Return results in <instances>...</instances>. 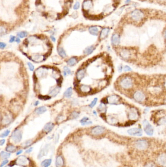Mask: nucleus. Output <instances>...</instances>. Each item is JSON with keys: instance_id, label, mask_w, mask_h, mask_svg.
Listing matches in <instances>:
<instances>
[{"instance_id": "1", "label": "nucleus", "mask_w": 166, "mask_h": 167, "mask_svg": "<svg viewBox=\"0 0 166 167\" xmlns=\"http://www.w3.org/2000/svg\"><path fill=\"white\" fill-rule=\"evenodd\" d=\"M143 128L146 133L149 136H151L153 134L154 130L151 125L147 120H144L143 122Z\"/></svg>"}, {"instance_id": "2", "label": "nucleus", "mask_w": 166, "mask_h": 167, "mask_svg": "<svg viewBox=\"0 0 166 167\" xmlns=\"http://www.w3.org/2000/svg\"><path fill=\"white\" fill-rule=\"evenodd\" d=\"M22 136L23 135L22 132L20 130L17 129L13 132L11 135V138L15 143H19L22 140Z\"/></svg>"}, {"instance_id": "3", "label": "nucleus", "mask_w": 166, "mask_h": 167, "mask_svg": "<svg viewBox=\"0 0 166 167\" xmlns=\"http://www.w3.org/2000/svg\"><path fill=\"white\" fill-rule=\"evenodd\" d=\"M131 18L133 20L135 21H138L143 18L144 16V14L141 11L136 9L131 12Z\"/></svg>"}, {"instance_id": "4", "label": "nucleus", "mask_w": 166, "mask_h": 167, "mask_svg": "<svg viewBox=\"0 0 166 167\" xmlns=\"http://www.w3.org/2000/svg\"><path fill=\"white\" fill-rule=\"evenodd\" d=\"M135 146L138 149L144 150L148 148V143L147 141L145 140H139L136 142Z\"/></svg>"}, {"instance_id": "5", "label": "nucleus", "mask_w": 166, "mask_h": 167, "mask_svg": "<svg viewBox=\"0 0 166 167\" xmlns=\"http://www.w3.org/2000/svg\"><path fill=\"white\" fill-rule=\"evenodd\" d=\"M121 86L124 88H131L132 85V82L130 78L126 77L121 82Z\"/></svg>"}, {"instance_id": "6", "label": "nucleus", "mask_w": 166, "mask_h": 167, "mask_svg": "<svg viewBox=\"0 0 166 167\" xmlns=\"http://www.w3.org/2000/svg\"><path fill=\"white\" fill-rule=\"evenodd\" d=\"M128 133L132 136H141L142 135V131L139 128H132L128 131Z\"/></svg>"}, {"instance_id": "7", "label": "nucleus", "mask_w": 166, "mask_h": 167, "mask_svg": "<svg viewBox=\"0 0 166 167\" xmlns=\"http://www.w3.org/2000/svg\"><path fill=\"white\" fill-rule=\"evenodd\" d=\"M16 163L21 166H26L28 163V159L24 156H20L17 159Z\"/></svg>"}, {"instance_id": "8", "label": "nucleus", "mask_w": 166, "mask_h": 167, "mask_svg": "<svg viewBox=\"0 0 166 167\" xmlns=\"http://www.w3.org/2000/svg\"><path fill=\"white\" fill-rule=\"evenodd\" d=\"M104 128L101 126H97L94 128L92 130V133L94 135H100L104 132Z\"/></svg>"}, {"instance_id": "9", "label": "nucleus", "mask_w": 166, "mask_h": 167, "mask_svg": "<svg viewBox=\"0 0 166 167\" xmlns=\"http://www.w3.org/2000/svg\"><path fill=\"white\" fill-rule=\"evenodd\" d=\"M145 97L144 94L140 91H136L134 94V98L137 102H142L145 99Z\"/></svg>"}, {"instance_id": "10", "label": "nucleus", "mask_w": 166, "mask_h": 167, "mask_svg": "<svg viewBox=\"0 0 166 167\" xmlns=\"http://www.w3.org/2000/svg\"><path fill=\"white\" fill-rule=\"evenodd\" d=\"M118 97L115 95H113L109 97L108 98V99L107 100V103H109L110 104H115L117 103L118 101Z\"/></svg>"}, {"instance_id": "11", "label": "nucleus", "mask_w": 166, "mask_h": 167, "mask_svg": "<svg viewBox=\"0 0 166 167\" xmlns=\"http://www.w3.org/2000/svg\"><path fill=\"white\" fill-rule=\"evenodd\" d=\"M54 127V125L52 123H47L44 127V131L46 132H51Z\"/></svg>"}, {"instance_id": "12", "label": "nucleus", "mask_w": 166, "mask_h": 167, "mask_svg": "<svg viewBox=\"0 0 166 167\" xmlns=\"http://www.w3.org/2000/svg\"><path fill=\"white\" fill-rule=\"evenodd\" d=\"M89 31L91 34L97 36L98 34L99 30L98 28L96 26H91L89 28Z\"/></svg>"}, {"instance_id": "13", "label": "nucleus", "mask_w": 166, "mask_h": 167, "mask_svg": "<svg viewBox=\"0 0 166 167\" xmlns=\"http://www.w3.org/2000/svg\"><path fill=\"white\" fill-rule=\"evenodd\" d=\"M112 43L114 45H118L120 43V37L117 34H114L112 37Z\"/></svg>"}, {"instance_id": "14", "label": "nucleus", "mask_w": 166, "mask_h": 167, "mask_svg": "<svg viewBox=\"0 0 166 167\" xmlns=\"http://www.w3.org/2000/svg\"><path fill=\"white\" fill-rule=\"evenodd\" d=\"M158 161L160 164H161L163 166H165L166 165V154L164 153V154H162L161 155H160L158 159Z\"/></svg>"}, {"instance_id": "15", "label": "nucleus", "mask_w": 166, "mask_h": 167, "mask_svg": "<svg viewBox=\"0 0 166 167\" xmlns=\"http://www.w3.org/2000/svg\"><path fill=\"white\" fill-rule=\"evenodd\" d=\"M92 1L91 0H85L83 4V7L85 10H88L91 8Z\"/></svg>"}, {"instance_id": "16", "label": "nucleus", "mask_w": 166, "mask_h": 167, "mask_svg": "<svg viewBox=\"0 0 166 167\" xmlns=\"http://www.w3.org/2000/svg\"><path fill=\"white\" fill-rule=\"evenodd\" d=\"M63 160L61 156L57 157L56 160V166L57 167H62L63 165Z\"/></svg>"}, {"instance_id": "17", "label": "nucleus", "mask_w": 166, "mask_h": 167, "mask_svg": "<svg viewBox=\"0 0 166 167\" xmlns=\"http://www.w3.org/2000/svg\"><path fill=\"white\" fill-rule=\"evenodd\" d=\"M46 111L47 109L45 106H41L35 109V113L37 114H44Z\"/></svg>"}, {"instance_id": "18", "label": "nucleus", "mask_w": 166, "mask_h": 167, "mask_svg": "<svg viewBox=\"0 0 166 167\" xmlns=\"http://www.w3.org/2000/svg\"><path fill=\"white\" fill-rule=\"evenodd\" d=\"M85 75V71L83 70H80L77 73V79L80 81L83 79Z\"/></svg>"}, {"instance_id": "19", "label": "nucleus", "mask_w": 166, "mask_h": 167, "mask_svg": "<svg viewBox=\"0 0 166 167\" xmlns=\"http://www.w3.org/2000/svg\"><path fill=\"white\" fill-rule=\"evenodd\" d=\"M109 32V29L107 28H105L103 29L101 32L100 38L101 39H104L107 37V36L108 35V33Z\"/></svg>"}, {"instance_id": "20", "label": "nucleus", "mask_w": 166, "mask_h": 167, "mask_svg": "<svg viewBox=\"0 0 166 167\" xmlns=\"http://www.w3.org/2000/svg\"><path fill=\"white\" fill-rule=\"evenodd\" d=\"M52 163V160L51 159H45L42 162V166L43 167H48L50 166Z\"/></svg>"}, {"instance_id": "21", "label": "nucleus", "mask_w": 166, "mask_h": 167, "mask_svg": "<svg viewBox=\"0 0 166 167\" xmlns=\"http://www.w3.org/2000/svg\"><path fill=\"white\" fill-rule=\"evenodd\" d=\"M94 49H95L94 46L93 45H91V46H90L86 47L85 49L84 52L86 55H89L93 52Z\"/></svg>"}, {"instance_id": "22", "label": "nucleus", "mask_w": 166, "mask_h": 167, "mask_svg": "<svg viewBox=\"0 0 166 167\" xmlns=\"http://www.w3.org/2000/svg\"><path fill=\"white\" fill-rule=\"evenodd\" d=\"M73 93V89L72 88H68L64 93V96L66 98H70L72 96Z\"/></svg>"}, {"instance_id": "23", "label": "nucleus", "mask_w": 166, "mask_h": 167, "mask_svg": "<svg viewBox=\"0 0 166 167\" xmlns=\"http://www.w3.org/2000/svg\"><path fill=\"white\" fill-rule=\"evenodd\" d=\"M47 152V148H45L43 149H41L39 153L38 157L39 159L42 158L44 155L46 154Z\"/></svg>"}, {"instance_id": "24", "label": "nucleus", "mask_w": 166, "mask_h": 167, "mask_svg": "<svg viewBox=\"0 0 166 167\" xmlns=\"http://www.w3.org/2000/svg\"><path fill=\"white\" fill-rule=\"evenodd\" d=\"M10 153L9 152H6V151H2L0 153V156L3 159H8L10 157Z\"/></svg>"}, {"instance_id": "25", "label": "nucleus", "mask_w": 166, "mask_h": 167, "mask_svg": "<svg viewBox=\"0 0 166 167\" xmlns=\"http://www.w3.org/2000/svg\"><path fill=\"white\" fill-rule=\"evenodd\" d=\"M129 116L130 119H131V120L135 119L138 117V115H137L136 112H135L134 110H131L129 115Z\"/></svg>"}, {"instance_id": "26", "label": "nucleus", "mask_w": 166, "mask_h": 167, "mask_svg": "<svg viewBox=\"0 0 166 167\" xmlns=\"http://www.w3.org/2000/svg\"><path fill=\"white\" fill-rule=\"evenodd\" d=\"M77 62V60L75 57H72L67 61V64L70 66H74Z\"/></svg>"}, {"instance_id": "27", "label": "nucleus", "mask_w": 166, "mask_h": 167, "mask_svg": "<svg viewBox=\"0 0 166 167\" xmlns=\"http://www.w3.org/2000/svg\"><path fill=\"white\" fill-rule=\"evenodd\" d=\"M17 148L13 145L9 146L6 148V150L8 152H14L16 151Z\"/></svg>"}, {"instance_id": "28", "label": "nucleus", "mask_w": 166, "mask_h": 167, "mask_svg": "<svg viewBox=\"0 0 166 167\" xmlns=\"http://www.w3.org/2000/svg\"><path fill=\"white\" fill-rule=\"evenodd\" d=\"M60 91V88H54L52 89L50 92V95L51 96H55L56 95H57Z\"/></svg>"}, {"instance_id": "29", "label": "nucleus", "mask_w": 166, "mask_h": 167, "mask_svg": "<svg viewBox=\"0 0 166 167\" xmlns=\"http://www.w3.org/2000/svg\"><path fill=\"white\" fill-rule=\"evenodd\" d=\"M58 52L62 58H65L66 56V54L65 50L61 47H60L58 49Z\"/></svg>"}, {"instance_id": "30", "label": "nucleus", "mask_w": 166, "mask_h": 167, "mask_svg": "<svg viewBox=\"0 0 166 167\" xmlns=\"http://www.w3.org/2000/svg\"><path fill=\"white\" fill-rule=\"evenodd\" d=\"M80 90L82 92H85V93H87V92H89V91H90L91 90V88H90L89 87H88L86 85H83L80 88Z\"/></svg>"}, {"instance_id": "31", "label": "nucleus", "mask_w": 166, "mask_h": 167, "mask_svg": "<svg viewBox=\"0 0 166 167\" xmlns=\"http://www.w3.org/2000/svg\"><path fill=\"white\" fill-rule=\"evenodd\" d=\"M27 35H28V33L26 31H21L18 33V37L21 38H24L25 37H26Z\"/></svg>"}, {"instance_id": "32", "label": "nucleus", "mask_w": 166, "mask_h": 167, "mask_svg": "<svg viewBox=\"0 0 166 167\" xmlns=\"http://www.w3.org/2000/svg\"><path fill=\"white\" fill-rule=\"evenodd\" d=\"M10 132V131L9 130H6L5 132H3L1 135H0V137L1 138H5L7 137L9 133Z\"/></svg>"}, {"instance_id": "33", "label": "nucleus", "mask_w": 166, "mask_h": 167, "mask_svg": "<svg viewBox=\"0 0 166 167\" xmlns=\"http://www.w3.org/2000/svg\"><path fill=\"white\" fill-rule=\"evenodd\" d=\"M63 73H64V76H66L67 74H71V71L68 67H65L64 68Z\"/></svg>"}, {"instance_id": "34", "label": "nucleus", "mask_w": 166, "mask_h": 167, "mask_svg": "<svg viewBox=\"0 0 166 167\" xmlns=\"http://www.w3.org/2000/svg\"><path fill=\"white\" fill-rule=\"evenodd\" d=\"M11 121V118L9 116H7L4 117V119L3 120V123L5 124H8L10 123Z\"/></svg>"}, {"instance_id": "35", "label": "nucleus", "mask_w": 166, "mask_h": 167, "mask_svg": "<svg viewBox=\"0 0 166 167\" xmlns=\"http://www.w3.org/2000/svg\"><path fill=\"white\" fill-rule=\"evenodd\" d=\"M97 101V98H95L94 100L91 102V103L90 104L89 106L91 107H93L95 105H96V103Z\"/></svg>"}, {"instance_id": "36", "label": "nucleus", "mask_w": 166, "mask_h": 167, "mask_svg": "<svg viewBox=\"0 0 166 167\" xmlns=\"http://www.w3.org/2000/svg\"><path fill=\"white\" fill-rule=\"evenodd\" d=\"M6 32V29L3 27V26H0V35H4L5 34Z\"/></svg>"}, {"instance_id": "37", "label": "nucleus", "mask_w": 166, "mask_h": 167, "mask_svg": "<svg viewBox=\"0 0 166 167\" xmlns=\"http://www.w3.org/2000/svg\"><path fill=\"white\" fill-rule=\"evenodd\" d=\"M27 65L28 66L29 69L30 70V71H33L34 70V66L33 65V64L30 62H28L27 63Z\"/></svg>"}, {"instance_id": "38", "label": "nucleus", "mask_w": 166, "mask_h": 167, "mask_svg": "<svg viewBox=\"0 0 166 167\" xmlns=\"http://www.w3.org/2000/svg\"><path fill=\"white\" fill-rule=\"evenodd\" d=\"M9 163V160H7V159H5L2 162V163L1 164V165H0V167H3L4 166H5L6 165H7L8 163Z\"/></svg>"}, {"instance_id": "39", "label": "nucleus", "mask_w": 166, "mask_h": 167, "mask_svg": "<svg viewBox=\"0 0 166 167\" xmlns=\"http://www.w3.org/2000/svg\"><path fill=\"white\" fill-rule=\"evenodd\" d=\"M39 98L42 100H48L50 99L51 98L50 97L48 96H43L42 95L39 96Z\"/></svg>"}, {"instance_id": "40", "label": "nucleus", "mask_w": 166, "mask_h": 167, "mask_svg": "<svg viewBox=\"0 0 166 167\" xmlns=\"http://www.w3.org/2000/svg\"><path fill=\"white\" fill-rule=\"evenodd\" d=\"M145 167H157V166L153 163H149L146 165Z\"/></svg>"}, {"instance_id": "41", "label": "nucleus", "mask_w": 166, "mask_h": 167, "mask_svg": "<svg viewBox=\"0 0 166 167\" xmlns=\"http://www.w3.org/2000/svg\"><path fill=\"white\" fill-rule=\"evenodd\" d=\"M123 70L124 71H131V69L130 68V67H129L128 66H126L124 67L123 68Z\"/></svg>"}, {"instance_id": "42", "label": "nucleus", "mask_w": 166, "mask_h": 167, "mask_svg": "<svg viewBox=\"0 0 166 167\" xmlns=\"http://www.w3.org/2000/svg\"><path fill=\"white\" fill-rule=\"evenodd\" d=\"M7 46V44L3 42H0V48L1 49H4Z\"/></svg>"}, {"instance_id": "43", "label": "nucleus", "mask_w": 166, "mask_h": 167, "mask_svg": "<svg viewBox=\"0 0 166 167\" xmlns=\"http://www.w3.org/2000/svg\"><path fill=\"white\" fill-rule=\"evenodd\" d=\"M15 37L14 36H11L10 38V39H9V42L10 43H13L15 41Z\"/></svg>"}, {"instance_id": "44", "label": "nucleus", "mask_w": 166, "mask_h": 167, "mask_svg": "<svg viewBox=\"0 0 166 167\" xmlns=\"http://www.w3.org/2000/svg\"><path fill=\"white\" fill-rule=\"evenodd\" d=\"M79 6H80L79 3V2H77V3L75 4V5H74V9H75V10H77V9H79Z\"/></svg>"}, {"instance_id": "45", "label": "nucleus", "mask_w": 166, "mask_h": 167, "mask_svg": "<svg viewBox=\"0 0 166 167\" xmlns=\"http://www.w3.org/2000/svg\"><path fill=\"white\" fill-rule=\"evenodd\" d=\"M92 124V121H86V122H84V123H81L82 125H83V126H84V125H90V124Z\"/></svg>"}, {"instance_id": "46", "label": "nucleus", "mask_w": 166, "mask_h": 167, "mask_svg": "<svg viewBox=\"0 0 166 167\" xmlns=\"http://www.w3.org/2000/svg\"><path fill=\"white\" fill-rule=\"evenodd\" d=\"M79 114H78L76 112H74L72 114V116L74 118H78L79 117Z\"/></svg>"}, {"instance_id": "47", "label": "nucleus", "mask_w": 166, "mask_h": 167, "mask_svg": "<svg viewBox=\"0 0 166 167\" xmlns=\"http://www.w3.org/2000/svg\"><path fill=\"white\" fill-rule=\"evenodd\" d=\"M31 143V141H26V142H25L24 143V145H25V146H29V145H30Z\"/></svg>"}, {"instance_id": "48", "label": "nucleus", "mask_w": 166, "mask_h": 167, "mask_svg": "<svg viewBox=\"0 0 166 167\" xmlns=\"http://www.w3.org/2000/svg\"><path fill=\"white\" fill-rule=\"evenodd\" d=\"M88 119H89V118H87V117H84L83 118H82V119L80 120V122H81V123H84V122H86V121H88Z\"/></svg>"}, {"instance_id": "49", "label": "nucleus", "mask_w": 166, "mask_h": 167, "mask_svg": "<svg viewBox=\"0 0 166 167\" xmlns=\"http://www.w3.org/2000/svg\"><path fill=\"white\" fill-rule=\"evenodd\" d=\"M33 149V148H29V149H27L26 151V153H30L32 151Z\"/></svg>"}, {"instance_id": "50", "label": "nucleus", "mask_w": 166, "mask_h": 167, "mask_svg": "<svg viewBox=\"0 0 166 167\" xmlns=\"http://www.w3.org/2000/svg\"><path fill=\"white\" fill-rule=\"evenodd\" d=\"M41 4V0H36L35 4L36 6L40 5Z\"/></svg>"}, {"instance_id": "51", "label": "nucleus", "mask_w": 166, "mask_h": 167, "mask_svg": "<svg viewBox=\"0 0 166 167\" xmlns=\"http://www.w3.org/2000/svg\"><path fill=\"white\" fill-rule=\"evenodd\" d=\"M6 140L5 139H2L0 140V146H3L5 143Z\"/></svg>"}, {"instance_id": "52", "label": "nucleus", "mask_w": 166, "mask_h": 167, "mask_svg": "<svg viewBox=\"0 0 166 167\" xmlns=\"http://www.w3.org/2000/svg\"><path fill=\"white\" fill-rule=\"evenodd\" d=\"M23 150H18V151H17L16 152V154L17 155H20L22 152H23Z\"/></svg>"}, {"instance_id": "53", "label": "nucleus", "mask_w": 166, "mask_h": 167, "mask_svg": "<svg viewBox=\"0 0 166 167\" xmlns=\"http://www.w3.org/2000/svg\"><path fill=\"white\" fill-rule=\"evenodd\" d=\"M15 41L17 43H20V42H21V40H20V39L19 38H16V39H15Z\"/></svg>"}, {"instance_id": "54", "label": "nucleus", "mask_w": 166, "mask_h": 167, "mask_svg": "<svg viewBox=\"0 0 166 167\" xmlns=\"http://www.w3.org/2000/svg\"><path fill=\"white\" fill-rule=\"evenodd\" d=\"M51 40H52L53 42H55V41H56V38H55L54 36H51Z\"/></svg>"}, {"instance_id": "55", "label": "nucleus", "mask_w": 166, "mask_h": 167, "mask_svg": "<svg viewBox=\"0 0 166 167\" xmlns=\"http://www.w3.org/2000/svg\"><path fill=\"white\" fill-rule=\"evenodd\" d=\"M39 104V102L37 101L35 102V103H34V105L35 106H37Z\"/></svg>"}, {"instance_id": "56", "label": "nucleus", "mask_w": 166, "mask_h": 167, "mask_svg": "<svg viewBox=\"0 0 166 167\" xmlns=\"http://www.w3.org/2000/svg\"><path fill=\"white\" fill-rule=\"evenodd\" d=\"M122 67H121V66H120V68H119V71L120 72H121V71H122Z\"/></svg>"}, {"instance_id": "57", "label": "nucleus", "mask_w": 166, "mask_h": 167, "mask_svg": "<svg viewBox=\"0 0 166 167\" xmlns=\"http://www.w3.org/2000/svg\"><path fill=\"white\" fill-rule=\"evenodd\" d=\"M94 114H96V112H94Z\"/></svg>"}, {"instance_id": "58", "label": "nucleus", "mask_w": 166, "mask_h": 167, "mask_svg": "<svg viewBox=\"0 0 166 167\" xmlns=\"http://www.w3.org/2000/svg\"><path fill=\"white\" fill-rule=\"evenodd\" d=\"M9 167V166H6V167Z\"/></svg>"}]
</instances>
